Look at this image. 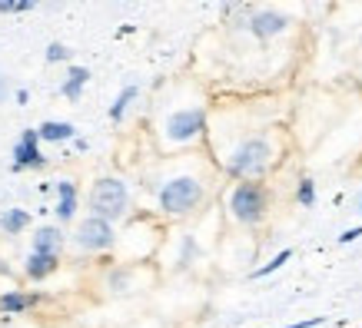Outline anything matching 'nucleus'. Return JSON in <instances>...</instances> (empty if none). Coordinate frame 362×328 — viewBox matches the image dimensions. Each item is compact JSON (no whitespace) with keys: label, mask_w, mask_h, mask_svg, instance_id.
<instances>
[{"label":"nucleus","mask_w":362,"mask_h":328,"mask_svg":"<svg viewBox=\"0 0 362 328\" xmlns=\"http://www.w3.org/2000/svg\"><path fill=\"white\" fill-rule=\"evenodd\" d=\"M209 186L206 179L193 169H180L160 179L156 186V212L166 219H189L206 206Z\"/></svg>","instance_id":"1"},{"label":"nucleus","mask_w":362,"mask_h":328,"mask_svg":"<svg viewBox=\"0 0 362 328\" xmlns=\"http://www.w3.org/2000/svg\"><path fill=\"white\" fill-rule=\"evenodd\" d=\"M209 123H206V107L203 103H180V107L166 109L160 123H156V136L166 153H183L193 150L197 142L206 140Z\"/></svg>","instance_id":"2"},{"label":"nucleus","mask_w":362,"mask_h":328,"mask_svg":"<svg viewBox=\"0 0 362 328\" xmlns=\"http://www.w3.org/2000/svg\"><path fill=\"white\" fill-rule=\"evenodd\" d=\"M226 212L236 226L256 229L269 216V189L263 183H236L226 196Z\"/></svg>","instance_id":"3"},{"label":"nucleus","mask_w":362,"mask_h":328,"mask_svg":"<svg viewBox=\"0 0 362 328\" xmlns=\"http://www.w3.org/2000/svg\"><path fill=\"white\" fill-rule=\"evenodd\" d=\"M90 209L97 219H107V222H117V219L127 216L130 209V189L120 176H100L93 189H90Z\"/></svg>","instance_id":"4"},{"label":"nucleus","mask_w":362,"mask_h":328,"mask_svg":"<svg viewBox=\"0 0 362 328\" xmlns=\"http://www.w3.org/2000/svg\"><path fill=\"white\" fill-rule=\"evenodd\" d=\"M70 239H74V245L83 252H107L117 245V229H113V222H107V219L87 216L77 229H74Z\"/></svg>","instance_id":"5"},{"label":"nucleus","mask_w":362,"mask_h":328,"mask_svg":"<svg viewBox=\"0 0 362 328\" xmlns=\"http://www.w3.org/2000/svg\"><path fill=\"white\" fill-rule=\"evenodd\" d=\"M40 133L37 130H23V136L13 146V169H44L47 159L40 153Z\"/></svg>","instance_id":"6"},{"label":"nucleus","mask_w":362,"mask_h":328,"mask_svg":"<svg viewBox=\"0 0 362 328\" xmlns=\"http://www.w3.org/2000/svg\"><path fill=\"white\" fill-rule=\"evenodd\" d=\"M289 30V17L286 13H276V11H256L250 17V33L259 37V40H273L279 33Z\"/></svg>","instance_id":"7"},{"label":"nucleus","mask_w":362,"mask_h":328,"mask_svg":"<svg viewBox=\"0 0 362 328\" xmlns=\"http://www.w3.org/2000/svg\"><path fill=\"white\" fill-rule=\"evenodd\" d=\"M60 269V255H50V252H30L27 262H23V275L30 282H40L47 275H54Z\"/></svg>","instance_id":"8"},{"label":"nucleus","mask_w":362,"mask_h":328,"mask_svg":"<svg viewBox=\"0 0 362 328\" xmlns=\"http://www.w3.org/2000/svg\"><path fill=\"white\" fill-rule=\"evenodd\" d=\"M60 249H64V232H60V226H40V229L33 232L30 252H50V255H60Z\"/></svg>","instance_id":"9"},{"label":"nucleus","mask_w":362,"mask_h":328,"mask_svg":"<svg viewBox=\"0 0 362 328\" xmlns=\"http://www.w3.org/2000/svg\"><path fill=\"white\" fill-rule=\"evenodd\" d=\"M37 305V296L33 292H21V288H11L0 296V315H23Z\"/></svg>","instance_id":"10"},{"label":"nucleus","mask_w":362,"mask_h":328,"mask_svg":"<svg viewBox=\"0 0 362 328\" xmlns=\"http://www.w3.org/2000/svg\"><path fill=\"white\" fill-rule=\"evenodd\" d=\"M74 216H77V186L70 179H60L57 183V219L70 222Z\"/></svg>","instance_id":"11"},{"label":"nucleus","mask_w":362,"mask_h":328,"mask_svg":"<svg viewBox=\"0 0 362 328\" xmlns=\"http://www.w3.org/2000/svg\"><path fill=\"white\" fill-rule=\"evenodd\" d=\"M37 133H40V140H47V142H66V140H74V133L77 130L64 120H47V123L37 126Z\"/></svg>","instance_id":"12"},{"label":"nucleus","mask_w":362,"mask_h":328,"mask_svg":"<svg viewBox=\"0 0 362 328\" xmlns=\"http://www.w3.org/2000/svg\"><path fill=\"white\" fill-rule=\"evenodd\" d=\"M87 80H90V70H87V66H70V73H66L60 93H64L66 99H80L83 87H87Z\"/></svg>","instance_id":"13"},{"label":"nucleus","mask_w":362,"mask_h":328,"mask_svg":"<svg viewBox=\"0 0 362 328\" xmlns=\"http://www.w3.org/2000/svg\"><path fill=\"white\" fill-rule=\"evenodd\" d=\"M0 226H4V232H7V236H21V232L30 226V212H27V209H4Z\"/></svg>","instance_id":"14"},{"label":"nucleus","mask_w":362,"mask_h":328,"mask_svg":"<svg viewBox=\"0 0 362 328\" xmlns=\"http://www.w3.org/2000/svg\"><path fill=\"white\" fill-rule=\"evenodd\" d=\"M136 97H140V90H136V87H123V93H120L117 99H113V107H110V120H113V123H120V120H123V113H127V107H130V103H133Z\"/></svg>","instance_id":"15"},{"label":"nucleus","mask_w":362,"mask_h":328,"mask_svg":"<svg viewBox=\"0 0 362 328\" xmlns=\"http://www.w3.org/2000/svg\"><path fill=\"white\" fill-rule=\"evenodd\" d=\"M289 259H293V249L276 252V255H273V259H269V262H266V265H259V269L252 272V279H266V275H269V272H276V269H283V265L289 262Z\"/></svg>","instance_id":"16"},{"label":"nucleus","mask_w":362,"mask_h":328,"mask_svg":"<svg viewBox=\"0 0 362 328\" xmlns=\"http://www.w3.org/2000/svg\"><path fill=\"white\" fill-rule=\"evenodd\" d=\"M296 202L303 209H309L313 202H316V183H313L309 176H303V179L296 183Z\"/></svg>","instance_id":"17"},{"label":"nucleus","mask_w":362,"mask_h":328,"mask_svg":"<svg viewBox=\"0 0 362 328\" xmlns=\"http://www.w3.org/2000/svg\"><path fill=\"white\" fill-rule=\"evenodd\" d=\"M47 60H50V63H57V60H70V50H66L64 44H50L47 47Z\"/></svg>","instance_id":"18"},{"label":"nucleus","mask_w":362,"mask_h":328,"mask_svg":"<svg viewBox=\"0 0 362 328\" xmlns=\"http://www.w3.org/2000/svg\"><path fill=\"white\" fill-rule=\"evenodd\" d=\"M33 4L21 0V4H13V0H0V13H21V11H30Z\"/></svg>","instance_id":"19"},{"label":"nucleus","mask_w":362,"mask_h":328,"mask_svg":"<svg viewBox=\"0 0 362 328\" xmlns=\"http://www.w3.org/2000/svg\"><path fill=\"white\" fill-rule=\"evenodd\" d=\"M359 236H362V226H356V229H346V232H342V236H339V242H342V245H346V242H356V239H359Z\"/></svg>","instance_id":"20"},{"label":"nucleus","mask_w":362,"mask_h":328,"mask_svg":"<svg viewBox=\"0 0 362 328\" xmlns=\"http://www.w3.org/2000/svg\"><path fill=\"white\" fill-rule=\"evenodd\" d=\"M356 209H359V216H362V193H359V199H356Z\"/></svg>","instance_id":"21"},{"label":"nucleus","mask_w":362,"mask_h":328,"mask_svg":"<svg viewBox=\"0 0 362 328\" xmlns=\"http://www.w3.org/2000/svg\"><path fill=\"white\" fill-rule=\"evenodd\" d=\"M0 99H4V77H0Z\"/></svg>","instance_id":"22"},{"label":"nucleus","mask_w":362,"mask_h":328,"mask_svg":"<svg viewBox=\"0 0 362 328\" xmlns=\"http://www.w3.org/2000/svg\"><path fill=\"white\" fill-rule=\"evenodd\" d=\"M319 328H322V325H319Z\"/></svg>","instance_id":"23"}]
</instances>
